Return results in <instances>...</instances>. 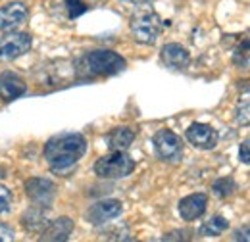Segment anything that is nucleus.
<instances>
[{
	"label": "nucleus",
	"mask_w": 250,
	"mask_h": 242,
	"mask_svg": "<svg viewBox=\"0 0 250 242\" xmlns=\"http://www.w3.org/2000/svg\"><path fill=\"white\" fill-rule=\"evenodd\" d=\"M122 210H124V206L120 200H102L89 208L87 221L93 225H104V223L116 219L118 215H122Z\"/></svg>",
	"instance_id": "obj_10"
},
{
	"label": "nucleus",
	"mask_w": 250,
	"mask_h": 242,
	"mask_svg": "<svg viewBox=\"0 0 250 242\" xmlns=\"http://www.w3.org/2000/svg\"><path fill=\"white\" fill-rule=\"evenodd\" d=\"M125 60L112 50H93L75 61V71L79 77H110L125 69Z\"/></svg>",
	"instance_id": "obj_2"
},
{
	"label": "nucleus",
	"mask_w": 250,
	"mask_h": 242,
	"mask_svg": "<svg viewBox=\"0 0 250 242\" xmlns=\"http://www.w3.org/2000/svg\"><path fill=\"white\" fill-rule=\"evenodd\" d=\"M46 210H48V208H42V206H33V208H29L27 212L23 213V217H21L23 227H25L29 233H42L44 227L48 225Z\"/></svg>",
	"instance_id": "obj_16"
},
{
	"label": "nucleus",
	"mask_w": 250,
	"mask_h": 242,
	"mask_svg": "<svg viewBox=\"0 0 250 242\" xmlns=\"http://www.w3.org/2000/svg\"><path fill=\"white\" fill-rule=\"evenodd\" d=\"M10 204H12V192L0 184V213L8 212L10 210Z\"/></svg>",
	"instance_id": "obj_22"
},
{
	"label": "nucleus",
	"mask_w": 250,
	"mask_h": 242,
	"mask_svg": "<svg viewBox=\"0 0 250 242\" xmlns=\"http://www.w3.org/2000/svg\"><path fill=\"white\" fill-rule=\"evenodd\" d=\"M73 231V221L69 217H58L54 221H48V225L44 227V231L41 233L42 242H63L69 239Z\"/></svg>",
	"instance_id": "obj_14"
},
{
	"label": "nucleus",
	"mask_w": 250,
	"mask_h": 242,
	"mask_svg": "<svg viewBox=\"0 0 250 242\" xmlns=\"http://www.w3.org/2000/svg\"><path fill=\"white\" fill-rule=\"evenodd\" d=\"M135 169V160L122 150H112L94 163V173L102 179H124Z\"/></svg>",
	"instance_id": "obj_3"
},
{
	"label": "nucleus",
	"mask_w": 250,
	"mask_h": 242,
	"mask_svg": "<svg viewBox=\"0 0 250 242\" xmlns=\"http://www.w3.org/2000/svg\"><path fill=\"white\" fill-rule=\"evenodd\" d=\"M239 160H241L243 163L250 165V139H247V141L241 144V148H239Z\"/></svg>",
	"instance_id": "obj_24"
},
{
	"label": "nucleus",
	"mask_w": 250,
	"mask_h": 242,
	"mask_svg": "<svg viewBox=\"0 0 250 242\" xmlns=\"http://www.w3.org/2000/svg\"><path fill=\"white\" fill-rule=\"evenodd\" d=\"M25 91H27V85L18 73H14V71H2L0 73V96H2V100L12 102V100L20 98L21 94H25Z\"/></svg>",
	"instance_id": "obj_12"
},
{
	"label": "nucleus",
	"mask_w": 250,
	"mask_h": 242,
	"mask_svg": "<svg viewBox=\"0 0 250 242\" xmlns=\"http://www.w3.org/2000/svg\"><path fill=\"white\" fill-rule=\"evenodd\" d=\"M183 233H188V231H175V233H169V235L162 237V241H187V237H181Z\"/></svg>",
	"instance_id": "obj_26"
},
{
	"label": "nucleus",
	"mask_w": 250,
	"mask_h": 242,
	"mask_svg": "<svg viewBox=\"0 0 250 242\" xmlns=\"http://www.w3.org/2000/svg\"><path fill=\"white\" fill-rule=\"evenodd\" d=\"M233 241H250V227H241L233 233Z\"/></svg>",
	"instance_id": "obj_25"
},
{
	"label": "nucleus",
	"mask_w": 250,
	"mask_h": 242,
	"mask_svg": "<svg viewBox=\"0 0 250 242\" xmlns=\"http://www.w3.org/2000/svg\"><path fill=\"white\" fill-rule=\"evenodd\" d=\"M152 144H154L156 156L162 161H167V163L181 161V158H183V141L173 131H169V129L158 131L154 135V139H152Z\"/></svg>",
	"instance_id": "obj_5"
},
{
	"label": "nucleus",
	"mask_w": 250,
	"mask_h": 242,
	"mask_svg": "<svg viewBox=\"0 0 250 242\" xmlns=\"http://www.w3.org/2000/svg\"><path fill=\"white\" fill-rule=\"evenodd\" d=\"M16 239V233L10 225L6 223H0V242H8V241H14Z\"/></svg>",
	"instance_id": "obj_23"
},
{
	"label": "nucleus",
	"mask_w": 250,
	"mask_h": 242,
	"mask_svg": "<svg viewBox=\"0 0 250 242\" xmlns=\"http://www.w3.org/2000/svg\"><path fill=\"white\" fill-rule=\"evenodd\" d=\"M129 27L135 40L141 44H154L164 29L160 16L152 10H139L137 14H133Z\"/></svg>",
	"instance_id": "obj_4"
},
{
	"label": "nucleus",
	"mask_w": 250,
	"mask_h": 242,
	"mask_svg": "<svg viewBox=\"0 0 250 242\" xmlns=\"http://www.w3.org/2000/svg\"><path fill=\"white\" fill-rule=\"evenodd\" d=\"M124 2H131V4H137V6H145V4H148L150 0H124Z\"/></svg>",
	"instance_id": "obj_27"
},
{
	"label": "nucleus",
	"mask_w": 250,
	"mask_h": 242,
	"mask_svg": "<svg viewBox=\"0 0 250 242\" xmlns=\"http://www.w3.org/2000/svg\"><path fill=\"white\" fill-rule=\"evenodd\" d=\"M227 227H229V221H227L225 217L214 215V217H210V219L200 227V235H204V237H219L223 231H227Z\"/></svg>",
	"instance_id": "obj_17"
},
{
	"label": "nucleus",
	"mask_w": 250,
	"mask_h": 242,
	"mask_svg": "<svg viewBox=\"0 0 250 242\" xmlns=\"http://www.w3.org/2000/svg\"><path fill=\"white\" fill-rule=\"evenodd\" d=\"M33 39L29 33H12L8 31L0 37V60L12 61L31 50Z\"/></svg>",
	"instance_id": "obj_6"
},
{
	"label": "nucleus",
	"mask_w": 250,
	"mask_h": 242,
	"mask_svg": "<svg viewBox=\"0 0 250 242\" xmlns=\"http://www.w3.org/2000/svg\"><path fill=\"white\" fill-rule=\"evenodd\" d=\"M235 120L243 127L250 125V96H245V98L239 100L237 110H235Z\"/></svg>",
	"instance_id": "obj_19"
},
{
	"label": "nucleus",
	"mask_w": 250,
	"mask_h": 242,
	"mask_svg": "<svg viewBox=\"0 0 250 242\" xmlns=\"http://www.w3.org/2000/svg\"><path fill=\"white\" fill-rule=\"evenodd\" d=\"M233 61L241 67H249L250 65V39L241 42L237 48H235V54H233Z\"/></svg>",
	"instance_id": "obj_20"
},
{
	"label": "nucleus",
	"mask_w": 250,
	"mask_h": 242,
	"mask_svg": "<svg viewBox=\"0 0 250 242\" xmlns=\"http://www.w3.org/2000/svg\"><path fill=\"white\" fill-rule=\"evenodd\" d=\"M0 177H4V169L2 167H0Z\"/></svg>",
	"instance_id": "obj_28"
},
{
	"label": "nucleus",
	"mask_w": 250,
	"mask_h": 242,
	"mask_svg": "<svg viewBox=\"0 0 250 242\" xmlns=\"http://www.w3.org/2000/svg\"><path fill=\"white\" fill-rule=\"evenodd\" d=\"M162 63L167 67V69H173V71H183L187 69L188 63H190V54L185 46L177 44V42H169L162 48Z\"/></svg>",
	"instance_id": "obj_11"
},
{
	"label": "nucleus",
	"mask_w": 250,
	"mask_h": 242,
	"mask_svg": "<svg viewBox=\"0 0 250 242\" xmlns=\"http://www.w3.org/2000/svg\"><path fill=\"white\" fill-rule=\"evenodd\" d=\"M25 194L33 202V206L50 208V204L54 202V196H56V184L48 179L35 177L25 182Z\"/></svg>",
	"instance_id": "obj_7"
},
{
	"label": "nucleus",
	"mask_w": 250,
	"mask_h": 242,
	"mask_svg": "<svg viewBox=\"0 0 250 242\" xmlns=\"http://www.w3.org/2000/svg\"><path fill=\"white\" fill-rule=\"evenodd\" d=\"M235 188H237V184H235V181H233L231 177H221V179L214 181V184H212L214 194L219 196V198H227V196H231V194L235 192Z\"/></svg>",
	"instance_id": "obj_18"
},
{
	"label": "nucleus",
	"mask_w": 250,
	"mask_h": 242,
	"mask_svg": "<svg viewBox=\"0 0 250 242\" xmlns=\"http://www.w3.org/2000/svg\"><path fill=\"white\" fill-rule=\"evenodd\" d=\"M29 18V10L23 2H10L0 8V31H16L21 27Z\"/></svg>",
	"instance_id": "obj_8"
},
{
	"label": "nucleus",
	"mask_w": 250,
	"mask_h": 242,
	"mask_svg": "<svg viewBox=\"0 0 250 242\" xmlns=\"http://www.w3.org/2000/svg\"><path fill=\"white\" fill-rule=\"evenodd\" d=\"M87 152V139L79 133H60L44 144V160L54 173H67Z\"/></svg>",
	"instance_id": "obj_1"
},
{
	"label": "nucleus",
	"mask_w": 250,
	"mask_h": 242,
	"mask_svg": "<svg viewBox=\"0 0 250 242\" xmlns=\"http://www.w3.org/2000/svg\"><path fill=\"white\" fill-rule=\"evenodd\" d=\"M65 6H67V16H69L71 20H75V18H79L81 14L87 12V4L81 2V0H65Z\"/></svg>",
	"instance_id": "obj_21"
},
{
	"label": "nucleus",
	"mask_w": 250,
	"mask_h": 242,
	"mask_svg": "<svg viewBox=\"0 0 250 242\" xmlns=\"http://www.w3.org/2000/svg\"><path fill=\"white\" fill-rule=\"evenodd\" d=\"M135 141V131L131 127H116L106 135V144L110 150L125 152Z\"/></svg>",
	"instance_id": "obj_15"
},
{
	"label": "nucleus",
	"mask_w": 250,
	"mask_h": 242,
	"mask_svg": "<svg viewBox=\"0 0 250 242\" xmlns=\"http://www.w3.org/2000/svg\"><path fill=\"white\" fill-rule=\"evenodd\" d=\"M187 141L198 150H214L218 146V131L206 123H192L187 129Z\"/></svg>",
	"instance_id": "obj_9"
},
{
	"label": "nucleus",
	"mask_w": 250,
	"mask_h": 242,
	"mask_svg": "<svg viewBox=\"0 0 250 242\" xmlns=\"http://www.w3.org/2000/svg\"><path fill=\"white\" fill-rule=\"evenodd\" d=\"M206 208H208V196L206 194H202V192L188 194L179 202V215L185 221H194V219L204 215Z\"/></svg>",
	"instance_id": "obj_13"
}]
</instances>
